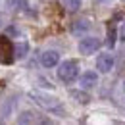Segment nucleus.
<instances>
[{"label": "nucleus", "mask_w": 125, "mask_h": 125, "mask_svg": "<svg viewBox=\"0 0 125 125\" xmlns=\"http://www.w3.org/2000/svg\"><path fill=\"white\" fill-rule=\"evenodd\" d=\"M96 83H98V73H96V71H85V73L81 75V79H79V85H81L83 91L96 87Z\"/></svg>", "instance_id": "39448f33"}, {"label": "nucleus", "mask_w": 125, "mask_h": 125, "mask_svg": "<svg viewBox=\"0 0 125 125\" xmlns=\"http://www.w3.org/2000/svg\"><path fill=\"white\" fill-rule=\"evenodd\" d=\"M114 39H115V33H114V25H110V27H108V46H110V48L114 46V42H115Z\"/></svg>", "instance_id": "ddd939ff"}, {"label": "nucleus", "mask_w": 125, "mask_h": 125, "mask_svg": "<svg viewBox=\"0 0 125 125\" xmlns=\"http://www.w3.org/2000/svg\"><path fill=\"white\" fill-rule=\"evenodd\" d=\"M121 41H125V23L121 25Z\"/></svg>", "instance_id": "4468645a"}, {"label": "nucleus", "mask_w": 125, "mask_h": 125, "mask_svg": "<svg viewBox=\"0 0 125 125\" xmlns=\"http://www.w3.org/2000/svg\"><path fill=\"white\" fill-rule=\"evenodd\" d=\"M69 94H71V96H73V98H75L77 102H81V104H87V102L91 100V96H89L87 93H79V91H71Z\"/></svg>", "instance_id": "9b49d317"}, {"label": "nucleus", "mask_w": 125, "mask_h": 125, "mask_svg": "<svg viewBox=\"0 0 125 125\" xmlns=\"http://www.w3.org/2000/svg\"><path fill=\"white\" fill-rule=\"evenodd\" d=\"M96 2H108V0H96Z\"/></svg>", "instance_id": "2eb2a0df"}, {"label": "nucleus", "mask_w": 125, "mask_h": 125, "mask_svg": "<svg viewBox=\"0 0 125 125\" xmlns=\"http://www.w3.org/2000/svg\"><path fill=\"white\" fill-rule=\"evenodd\" d=\"M98 46H100L98 39H94V37H87V39H83V41L79 42V52L85 54V56H89V54H94V52L98 50Z\"/></svg>", "instance_id": "20e7f679"}, {"label": "nucleus", "mask_w": 125, "mask_h": 125, "mask_svg": "<svg viewBox=\"0 0 125 125\" xmlns=\"http://www.w3.org/2000/svg\"><path fill=\"white\" fill-rule=\"evenodd\" d=\"M62 4L67 12H77L81 8V4H83V0H62Z\"/></svg>", "instance_id": "6e6552de"}, {"label": "nucleus", "mask_w": 125, "mask_h": 125, "mask_svg": "<svg viewBox=\"0 0 125 125\" xmlns=\"http://www.w3.org/2000/svg\"><path fill=\"white\" fill-rule=\"evenodd\" d=\"M87 29H89V21H77L73 25V31L75 33H85Z\"/></svg>", "instance_id": "f8f14e48"}, {"label": "nucleus", "mask_w": 125, "mask_h": 125, "mask_svg": "<svg viewBox=\"0 0 125 125\" xmlns=\"http://www.w3.org/2000/svg\"><path fill=\"white\" fill-rule=\"evenodd\" d=\"M79 75V63L75 60H65L63 63H60L58 67V77L63 83H73Z\"/></svg>", "instance_id": "f03ea898"}, {"label": "nucleus", "mask_w": 125, "mask_h": 125, "mask_svg": "<svg viewBox=\"0 0 125 125\" xmlns=\"http://www.w3.org/2000/svg\"><path fill=\"white\" fill-rule=\"evenodd\" d=\"M27 50H29V44H27V42H19V44L14 46V54H16V58H25Z\"/></svg>", "instance_id": "1a4fd4ad"}, {"label": "nucleus", "mask_w": 125, "mask_h": 125, "mask_svg": "<svg viewBox=\"0 0 125 125\" xmlns=\"http://www.w3.org/2000/svg\"><path fill=\"white\" fill-rule=\"evenodd\" d=\"M41 62L44 67H54L56 63L60 62V54L56 52V50H46L42 56H41Z\"/></svg>", "instance_id": "0eeeda50"}, {"label": "nucleus", "mask_w": 125, "mask_h": 125, "mask_svg": "<svg viewBox=\"0 0 125 125\" xmlns=\"http://www.w3.org/2000/svg\"><path fill=\"white\" fill-rule=\"evenodd\" d=\"M14 58V44L10 42L8 37H0V63H12Z\"/></svg>", "instance_id": "7ed1b4c3"}, {"label": "nucleus", "mask_w": 125, "mask_h": 125, "mask_svg": "<svg viewBox=\"0 0 125 125\" xmlns=\"http://www.w3.org/2000/svg\"><path fill=\"white\" fill-rule=\"evenodd\" d=\"M17 121H19V123H35V121H39V119L35 117V114H31V112H23V114L17 117Z\"/></svg>", "instance_id": "9d476101"}, {"label": "nucleus", "mask_w": 125, "mask_h": 125, "mask_svg": "<svg viewBox=\"0 0 125 125\" xmlns=\"http://www.w3.org/2000/svg\"><path fill=\"white\" fill-rule=\"evenodd\" d=\"M29 96H31L33 100H35V104H39L41 108H44L46 112H50V114H58V115H63V104L56 98V96H50V94H44L41 93V91H31L29 93Z\"/></svg>", "instance_id": "f257e3e1"}, {"label": "nucleus", "mask_w": 125, "mask_h": 125, "mask_svg": "<svg viewBox=\"0 0 125 125\" xmlns=\"http://www.w3.org/2000/svg\"><path fill=\"white\" fill-rule=\"evenodd\" d=\"M96 67H98L100 73H108L114 67V56L112 54H100L98 60H96Z\"/></svg>", "instance_id": "423d86ee"}]
</instances>
